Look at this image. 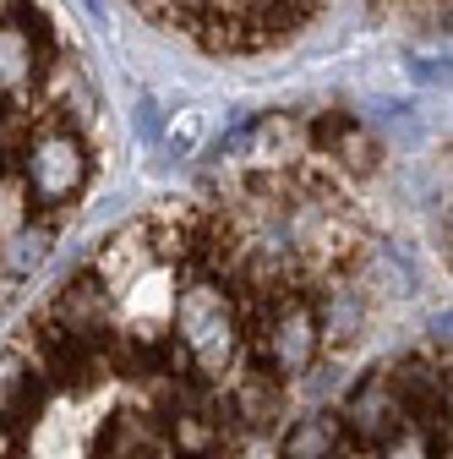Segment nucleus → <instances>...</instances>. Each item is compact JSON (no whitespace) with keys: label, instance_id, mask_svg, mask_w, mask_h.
<instances>
[{"label":"nucleus","instance_id":"nucleus-1","mask_svg":"<svg viewBox=\"0 0 453 459\" xmlns=\"http://www.w3.org/2000/svg\"><path fill=\"white\" fill-rule=\"evenodd\" d=\"M142 6L213 44H273L312 28L328 0H142Z\"/></svg>","mask_w":453,"mask_h":459},{"label":"nucleus","instance_id":"nucleus-2","mask_svg":"<svg viewBox=\"0 0 453 459\" xmlns=\"http://www.w3.org/2000/svg\"><path fill=\"white\" fill-rule=\"evenodd\" d=\"M175 312H181V333L192 344V356L202 367H224V361H230V317H224V301L213 290L181 296Z\"/></svg>","mask_w":453,"mask_h":459},{"label":"nucleus","instance_id":"nucleus-3","mask_svg":"<svg viewBox=\"0 0 453 459\" xmlns=\"http://www.w3.org/2000/svg\"><path fill=\"white\" fill-rule=\"evenodd\" d=\"M317 356V317L312 312H285V323L273 328V361L278 372H301Z\"/></svg>","mask_w":453,"mask_h":459},{"label":"nucleus","instance_id":"nucleus-4","mask_svg":"<svg viewBox=\"0 0 453 459\" xmlns=\"http://www.w3.org/2000/svg\"><path fill=\"white\" fill-rule=\"evenodd\" d=\"M126 312L142 317V323H164L175 312V290H169V273L164 268H148L142 279L126 284Z\"/></svg>","mask_w":453,"mask_h":459},{"label":"nucleus","instance_id":"nucleus-5","mask_svg":"<svg viewBox=\"0 0 453 459\" xmlns=\"http://www.w3.org/2000/svg\"><path fill=\"white\" fill-rule=\"evenodd\" d=\"M333 448H338V427L328 416H312L285 437V459H333Z\"/></svg>","mask_w":453,"mask_h":459},{"label":"nucleus","instance_id":"nucleus-6","mask_svg":"<svg viewBox=\"0 0 453 459\" xmlns=\"http://www.w3.org/2000/svg\"><path fill=\"white\" fill-rule=\"evenodd\" d=\"M22 388H28L22 361H17V356H0V411H12L17 399H22Z\"/></svg>","mask_w":453,"mask_h":459},{"label":"nucleus","instance_id":"nucleus-7","mask_svg":"<svg viewBox=\"0 0 453 459\" xmlns=\"http://www.w3.org/2000/svg\"><path fill=\"white\" fill-rule=\"evenodd\" d=\"M388 416H393V411H388V399H382L377 388L355 399V421H361L366 432H382V427H388Z\"/></svg>","mask_w":453,"mask_h":459}]
</instances>
